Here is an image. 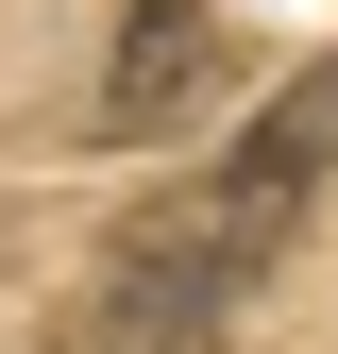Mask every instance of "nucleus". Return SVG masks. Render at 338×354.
Segmentation results:
<instances>
[{"label": "nucleus", "instance_id": "2", "mask_svg": "<svg viewBox=\"0 0 338 354\" xmlns=\"http://www.w3.org/2000/svg\"><path fill=\"white\" fill-rule=\"evenodd\" d=\"M203 84H220V34L203 0H118V68H102V136H186Z\"/></svg>", "mask_w": 338, "mask_h": 354}, {"label": "nucleus", "instance_id": "1", "mask_svg": "<svg viewBox=\"0 0 338 354\" xmlns=\"http://www.w3.org/2000/svg\"><path fill=\"white\" fill-rule=\"evenodd\" d=\"M321 169H338V51H321V68H287L271 102H254V136L220 152V186H203V219H220L237 253H271L287 219L321 203Z\"/></svg>", "mask_w": 338, "mask_h": 354}, {"label": "nucleus", "instance_id": "3", "mask_svg": "<svg viewBox=\"0 0 338 354\" xmlns=\"http://www.w3.org/2000/svg\"><path fill=\"white\" fill-rule=\"evenodd\" d=\"M68 354H220V304L169 287V270H102L68 304Z\"/></svg>", "mask_w": 338, "mask_h": 354}]
</instances>
